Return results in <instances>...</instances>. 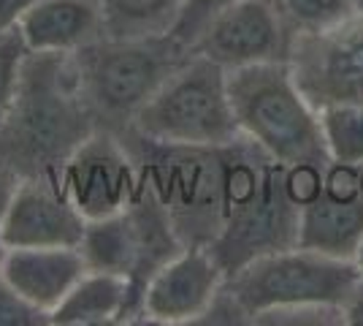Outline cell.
<instances>
[{
	"label": "cell",
	"instance_id": "cell-13",
	"mask_svg": "<svg viewBox=\"0 0 363 326\" xmlns=\"http://www.w3.org/2000/svg\"><path fill=\"white\" fill-rule=\"evenodd\" d=\"M87 229L60 177H25L0 223L9 248H79Z\"/></svg>",
	"mask_w": 363,
	"mask_h": 326
},
{
	"label": "cell",
	"instance_id": "cell-6",
	"mask_svg": "<svg viewBox=\"0 0 363 326\" xmlns=\"http://www.w3.org/2000/svg\"><path fill=\"white\" fill-rule=\"evenodd\" d=\"M128 131L157 144L179 147H225L236 141L242 134L230 107L228 71L190 52V58L141 107Z\"/></svg>",
	"mask_w": 363,
	"mask_h": 326
},
{
	"label": "cell",
	"instance_id": "cell-1",
	"mask_svg": "<svg viewBox=\"0 0 363 326\" xmlns=\"http://www.w3.org/2000/svg\"><path fill=\"white\" fill-rule=\"evenodd\" d=\"M98 131L74 55L30 52L22 85L0 128V158L25 177H57L82 141Z\"/></svg>",
	"mask_w": 363,
	"mask_h": 326
},
{
	"label": "cell",
	"instance_id": "cell-24",
	"mask_svg": "<svg viewBox=\"0 0 363 326\" xmlns=\"http://www.w3.org/2000/svg\"><path fill=\"white\" fill-rule=\"evenodd\" d=\"M38 0H0V38L6 33H11L19 28L22 16L30 11Z\"/></svg>",
	"mask_w": 363,
	"mask_h": 326
},
{
	"label": "cell",
	"instance_id": "cell-14",
	"mask_svg": "<svg viewBox=\"0 0 363 326\" xmlns=\"http://www.w3.org/2000/svg\"><path fill=\"white\" fill-rule=\"evenodd\" d=\"M87 272L79 248H11L3 278L14 286L33 308L52 315L68 291Z\"/></svg>",
	"mask_w": 363,
	"mask_h": 326
},
{
	"label": "cell",
	"instance_id": "cell-27",
	"mask_svg": "<svg viewBox=\"0 0 363 326\" xmlns=\"http://www.w3.org/2000/svg\"><path fill=\"white\" fill-rule=\"evenodd\" d=\"M9 242L3 239V234H0V275H3V266H6V259H9Z\"/></svg>",
	"mask_w": 363,
	"mask_h": 326
},
{
	"label": "cell",
	"instance_id": "cell-12",
	"mask_svg": "<svg viewBox=\"0 0 363 326\" xmlns=\"http://www.w3.org/2000/svg\"><path fill=\"white\" fill-rule=\"evenodd\" d=\"M225 269L206 245H184L144 291L141 324L182 326L201 324L225 286Z\"/></svg>",
	"mask_w": 363,
	"mask_h": 326
},
{
	"label": "cell",
	"instance_id": "cell-21",
	"mask_svg": "<svg viewBox=\"0 0 363 326\" xmlns=\"http://www.w3.org/2000/svg\"><path fill=\"white\" fill-rule=\"evenodd\" d=\"M28 55H30V49L22 41L19 28L11 33H6V36L0 38V128L6 123L11 107H14L19 85H22V71H25Z\"/></svg>",
	"mask_w": 363,
	"mask_h": 326
},
{
	"label": "cell",
	"instance_id": "cell-25",
	"mask_svg": "<svg viewBox=\"0 0 363 326\" xmlns=\"http://www.w3.org/2000/svg\"><path fill=\"white\" fill-rule=\"evenodd\" d=\"M19 185H22V177H19L3 158H0V223H3V217H6V212H9L11 202H14Z\"/></svg>",
	"mask_w": 363,
	"mask_h": 326
},
{
	"label": "cell",
	"instance_id": "cell-28",
	"mask_svg": "<svg viewBox=\"0 0 363 326\" xmlns=\"http://www.w3.org/2000/svg\"><path fill=\"white\" fill-rule=\"evenodd\" d=\"M352 264H355L358 275L363 278V239H361V245H358V250H355V256H352Z\"/></svg>",
	"mask_w": 363,
	"mask_h": 326
},
{
	"label": "cell",
	"instance_id": "cell-10",
	"mask_svg": "<svg viewBox=\"0 0 363 326\" xmlns=\"http://www.w3.org/2000/svg\"><path fill=\"white\" fill-rule=\"evenodd\" d=\"M57 177L68 199L87 220L117 215L141 190L136 158L120 134L106 128H98L82 141Z\"/></svg>",
	"mask_w": 363,
	"mask_h": 326
},
{
	"label": "cell",
	"instance_id": "cell-16",
	"mask_svg": "<svg viewBox=\"0 0 363 326\" xmlns=\"http://www.w3.org/2000/svg\"><path fill=\"white\" fill-rule=\"evenodd\" d=\"M363 239V196L361 199H333L320 193L301 207L298 217V245L318 250L333 259H350Z\"/></svg>",
	"mask_w": 363,
	"mask_h": 326
},
{
	"label": "cell",
	"instance_id": "cell-8",
	"mask_svg": "<svg viewBox=\"0 0 363 326\" xmlns=\"http://www.w3.org/2000/svg\"><path fill=\"white\" fill-rule=\"evenodd\" d=\"M361 280L350 259H333L309 248L277 250L228 275V296L242 308L250 324L274 310L342 308Z\"/></svg>",
	"mask_w": 363,
	"mask_h": 326
},
{
	"label": "cell",
	"instance_id": "cell-9",
	"mask_svg": "<svg viewBox=\"0 0 363 326\" xmlns=\"http://www.w3.org/2000/svg\"><path fill=\"white\" fill-rule=\"evenodd\" d=\"M288 65L318 112L336 104L363 107V14L355 11L323 31L296 33Z\"/></svg>",
	"mask_w": 363,
	"mask_h": 326
},
{
	"label": "cell",
	"instance_id": "cell-20",
	"mask_svg": "<svg viewBox=\"0 0 363 326\" xmlns=\"http://www.w3.org/2000/svg\"><path fill=\"white\" fill-rule=\"evenodd\" d=\"M274 6L296 33L323 31L355 14L352 0H274Z\"/></svg>",
	"mask_w": 363,
	"mask_h": 326
},
{
	"label": "cell",
	"instance_id": "cell-26",
	"mask_svg": "<svg viewBox=\"0 0 363 326\" xmlns=\"http://www.w3.org/2000/svg\"><path fill=\"white\" fill-rule=\"evenodd\" d=\"M342 324L347 326H363V278L355 283V288L350 291V296L342 302Z\"/></svg>",
	"mask_w": 363,
	"mask_h": 326
},
{
	"label": "cell",
	"instance_id": "cell-29",
	"mask_svg": "<svg viewBox=\"0 0 363 326\" xmlns=\"http://www.w3.org/2000/svg\"><path fill=\"white\" fill-rule=\"evenodd\" d=\"M352 6H355V11H361L363 14V0H352Z\"/></svg>",
	"mask_w": 363,
	"mask_h": 326
},
{
	"label": "cell",
	"instance_id": "cell-18",
	"mask_svg": "<svg viewBox=\"0 0 363 326\" xmlns=\"http://www.w3.org/2000/svg\"><path fill=\"white\" fill-rule=\"evenodd\" d=\"M106 36L114 38H150L168 36L177 25L182 0H95Z\"/></svg>",
	"mask_w": 363,
	"mask_h": 326
},
{
	"label": "cell",
	"instance_id": "cell-19",
	"mask_svg": "<svg viewBox=\"0 0 363 326\" xmlns=\"http://www.w3.org/2000/svg\"><path fill=\"white\" fill-rule=\"evenodd\" d=\"M320 128L331 161L339 163H363V107L336 104L320 109Z\"/></svg>",
	"mask_w": 363,
	"mask_h": 326
},
{
	"label": "cell",
	"instance_id": "cell-5",
	"mask_svg": "<svg viewBox=\"0 0 363 326\" xmlns=\"http://www.w3.org/2000/svg\"><path fill=\"white\" fill-rule=\"evenodd\" d=\"M138 163L141 183L166 207L184 245H212L225 215L223 147L157 144L133 131L120 134Z\"/></svg>",
	"mask_w": 363,
	"mask_h": 326
},
{
	"label": "cell",
	"instance_id": "cell-2",
	"mask_svg": "<svg viewBox=\"0 0 363 326\" xmlns=\"http://www.w3.org/2000/svg\"><path fill=\"white\" fill-rule=\"evenodd\" d=\"M225 215L223 229L209 245L225 275L298 245L301 207L285 190V166L239 136L223 147Z\"/></svg>",
	"mask_w": 363,
	"mask_h": 326
},
{
	"label": "cell",
	"instance_id": "cell-15",
	"mask_svg": "<svg viewBox=\"0 0 363 326\" xmlns=\"http://www.w3.org/2000/svg\"><path fill=\"white\" fill-rule=\"evenodd\" d=\"M19 36L30 52L74 55L106 36L95 0H38L19 22Z\"/></svg>",
	"mask_w": 363,
	"mask_h": 326
},
{
	"label": "cell",
	"instance_id": "cell-17",
	"mask_svg": "<svg viewBox=\"0 0 363 326\" xmlns=\"http://www.w3.org/2000/svg\"><path fill=\"white\" fill-rule=\"evenodd\" d=\"M130 286L120 275L87 269L68 296L52 310L55 326H108L128 324Z\"/></svg>",
	"mask_w": 363,
	"mask_h": 326
},
{
	"label": "cell",
	"instance_id": "cell-11",
	"mask_svg": "<svg viewBox=\"0 0 363 326\" xmlns=\"http://www.w3.org/2000/svg\"><path fill=\"white\" fill-rule=\"evenodd\" d=\"M293 38L296 31L274 0H239L214 16L190 52L233 71L257 63H288Z\"/></svg>",
	"mask_w": 363,
	"mask_h": 326
},
{
	"label": "cell",
	"instance_id": "cell-23",
	"mask_svg": "<svg viewBox=\"0 0 363 326\" xmlns=\"http://www.w3.org/2000/svg\"><path fill=\"white\" fill-rule=\"evenodd\" d=\"M49 315L33 308L9 280L0 275V326H46Z\"/></svg>",
	"mask_w": 363,
	"mask_h": 326
},
{
	"label": "cell",
	"instance_id": "cell-22",
	"mask_svg": "<svg viewBox=\"0 0 363 326\" xmlns=\"http://www.w3.org/2000/svg\"><path fill=\"white\" fill-rule=\"evenodd\" d=\"M233 3H239V0H182V11L177 16V25L171 28V36L179 41L182 47L193 49L203 28L220 11L230 9Z\"/></svg>",
	"mask_w": 363,
	"mask_h": 326
},
{
	"label": "cell",
	"instance_id": "cell-4",
	"mask_svg": "<svg viewBox=\"0 0 363 326\" xmlns=\"http://www.w3.org/2000/svg\"><path fill=\"white\" fill-rule=\"evenodd\" d=\"M187 58L190 49L182 47L171 33L150 38L104 36L74 52L79 82L98 128L125 134L141 107Z\"/></svg>",
	"mask_w": 363,
	"mask_h": 326
},
{
	"label": "cell",
	"instance_id": "cell-3",
	"mask_svg": "<svg viewBox=\"0 0 363 326\" xmlns=\"http://www.w3.org/2000/svg\"><path fill=\"white\" fill-rule=\"evenodd\" d=\"M239 134L282 166L328 163L320 112L296 85L288 63H257L228 71Z\"/></svg>",
	"mask_w": 363,
	"mask_h": 326
},
{
	"label": "cell",
	"instance_id": "cell-7",
	"mask_svg": "<svg viewBox=\"0 0 363 326\" xmlns=\"http://www.w3.org/2000/svg\"><path fill=\"white\" fill-rule=\"evenodd\" d=\"M184 248L166 207L150 188L141 190L122 212L87 220L79 250L92 272L120 275L130 286L128 324L144 321V291L150 280Z\"/></svg>",
	"mask_w": 363,
	"mask_h": 326
}]
</instances>
